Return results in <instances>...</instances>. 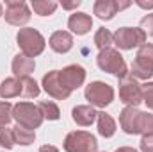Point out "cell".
Listing matches in <instances>:
<instances>
[{
	"label": "cell",
	"instance_id": "cell-1",
	"mask_svg": "<svg viewBox=\"0 0 153 152\" xmlns=\"http://www.w3.org/2000/svg\"><path fill=\"white\" fill-rule=\"evenodd\" d=\"M153 122V114L143 113L135 108H126L119 116V123L125 132L128 134H139V132H150Z\"/></svg>",
	"mask_w": 153,
	"mask_h": 152
},
{
	"label": "cell",
	"instance_id": "cell-2",
	"mask_svg": "<svg viewBox=\"0 0 153 152\" xmlns=\"http://www.w3.org/2000/svg\"><path fill=\"white\" fill-rule=\"evenodd\" d=\"M13 116L18 122V125L25 127V129H36L43 122V114L39 111L38 106L30 104V102H20L13 108Z\"/></svg>",
	"mask_w": 153,
	"mask_h": 152
},
{
	"label": "cell",
	"instance_id": "cell-3",
	"mask_svg": "<svg viewBox=\"0 0 153 152\" xmlns=\"http://www.w3.org/2000/svg\"><path fill=\"white\" fill-rule=\"evenodd\" d=\"M64 150L66 152H96L98 141L91 132L75 131L70 132L64 140Z\"/></svg>",
	"mask_w": 153,
	"mask_h": 152
},
{
	"label": "cell",
	"instance_id": "cell-4",
	"mask_svg": "<svg viewBox=\"0 0 153 152\" xmlns=\"http://www.w3.org/2000/svg\"><path fill=\"white\" fill-rule=\"evenodd\" d=\"M18 45L22 48V52L29 57H34L43 52L45 48V38L39 34L36 29H30V27H25V29H20L18 32Z\"/></svg>",
	"mask_w": 153,
	"mask_h": 152
},
{
	"label": "cell",
	"instance_id": "cell-5",
	"mask_svg": "<svg viewBox=\"0 0 153 152\" xmlns=\"http://www.w3.org/2000/svg\"><path fill=\"white\" fill-rule=\"evenodd\" d=\"M98 66L103 70V72H109V74H114L119 79L126 75V65L121 57V54L117 50L112 48H105V50H100L98 54Z\"/></svg>",
	"mask_w": 153,
	"mask_h": 152
},
{
	"label": "cell",
	"instance_id": "cell-6",
	"mask_svg": "<svg viewBox=\"0 0 153 152\" xmlns=\"http://www.w3.org/2000/svg\"><path fill=\"white\" fill-rule=\"evenodd\" d=\"M153 75V45L144 43L139 52L135 61L132 63V77L135 79H150Z\"/></svg>",
	"mask_w": 153,
	"mask_h": 152
},
{
	"label": "cell",
	"instance_id": "cell-7",
	"mask_svg": "<svg viewBox=\"0 0 153 152\" xmlns=\"http://www.w3.org/2000/svg\"><path fill=\"white\" fill-rule=\"evenodd\" d=\"M119 99L128 108H135V106H139L143 102V90H141V86L135 82L134 77L128 75V74L119 81Z\"/></svg>",
	"mask_w": 153,
	"mask_h": 152
},
{
	"label": "cell",
	"instance_id": "cell-8",
	"mask_svg": "<svg viewBox=\"0 0 153 152\" xmlns=\"http://www.w3.org/2000/svg\"><path fill=\"white\" fill-rule=\"evenodd\" d=\"M85 99H87L93 106H96V108H105V106H109V104L112 102V99H114V90H112L109 84L96 81V82H91V84L85 88Z\"/></svg>",
	"mask_w": 153,
	"mask_h": 152
},
{
	"label": "cell",
	"instance_id": "cell-9",
	"mask_svg": "<svg viewBox=\"0 0 153 152\" xmlns=\"http://www.w3.org/2000/svg\"><path fill=\"white\" fill-rule=\"evenodd\" d=\"M114 43L123 50H130V48H134L137 45H144L146 43V32L143 29L123 27L114 34Z\"/></svg>",
	"mask_w": 153,
	"mask_h": 152
},
{
	"label": "cell",
	"instance_id": "cell-10",
	"mask_svg": "<svg viewBox=\"0 0 153 152\" xmlns=\"http://www.w3.org/2000/svg\"><path fill=\"white\" fill-rule=\"evenodd\" d=\"M5 22L11 25H25L30 20V9L22 0H7L5 2Z\"/></svg>",
	"mask_w": 153,
	"mask_h": 152
},
{
	"label": "cell",
	"instance_id": "cell-11",
	"mask_svg": "<svg viewBox=\"0 0 153 152\" xmlns=\"http://www.w3.org/2000/svg\"><path fill=\"white\" fill-rule=\"evenodd\" d=\"M43 86H45V91H46L48 95H52L53 99H59V100L68 99L70 93H71V91L64 86L59 70H52V72H48L46 75L43 77Z\"/></svg>",
	"mask_w": 153,
	"mask_h": 152
},
{
	"label": "cell",
	"instance_id": "cell-12",
	"mask_svg": "<svg viewBox=\"0 0 153 152\" xmlns=\"http://www.w3.org/2000/svg\"><path fill=\"white\" fill-rule=\"evenodd\" d=\"M61 79L64 82V86L73 91L75 88H80L85 81V70L80 66V65H70L66 66L62 72H61Z\"/></svg>",
	"mask_w": 153,
	"mask_h": 152
},
{
	"label": "cell",
	"instance_id": "cell-13",
	"mask_svg": "<svg viewBox=\"0 0 153 152\" xmlns=\"http://www.w3.org/2000/svg\"><path fill=\"white\" fill-rule=\"evenodd\" d=\"M68 27H70L75 34L84 36V34H87V32L91 31L93 20H91V16L85 14V13H73V14L70 16V20H68Z\"/></svg>",
	"mask_w": 153,
	"mask_h": 152
},
{
	"label": "cell",
	"instance_id": "cell-14",
	"mask_svg": "<svg viewBox=\"0 0 153 152\" xmlns=\"http://www.w3.org/2000/svg\"><path fill=\"white\" fill-rule=\"evenodd\" d=\"M34 70V59L25 56V54H18L13 59V74L16 77H29V74Z\"/></svg>",
	"mask_w": 153,
	"mask_h": 152
},
{
	"label": "cell",
	"instance_id": "cell-15",
	"mask_svg": "<svg viewBox=\"0 0 153 152\" xmlns=\"http://www.w3.org/2000/svg\"><path fill=\"white\" fill-rule=\"evenodd\" d=\"M50 47H52L55 52L64 54V52H68V50L73 47V38H71V34L66 32V31H57V32H53L52 38H50Z\"/></svg>",
	"mask_w": 153,
	"mask_h": 152
},
{
	"label": "cell",
	"instance_id": "cell-16",
	"mask_svg": "<svg viewBox=\"0 0 153 152\" xmlns=\"http://www.w3.org/2000/svg\"><path fill=\"white\" fill-rule=\"evenodd\" d=\"M117 13V2L114 0H98L94 4V14L100 20H111Z\"/></svg>",
	"mask_w": 153,
	"mask_h": 152
},
{
	"label": "cell",
	"instance_id": "cell-17",
	"mask_svg": "<svg viewBox=\"0 0 153 152\" xmlns=\"http://www.w3.org/2000/svg\"><path fill=\"white\" fill-rule=\"evenodd\" d=\"M98 116V113L91 108V106H78L73 109V120L78 125H91L94 122V118Z\"/></svg>",
	"mask_w": 153,
	"mask_h": 152
},
{
	"label": "cell",
	"instance_id": "cell-18",
	"mask_svg": "<svg viewBox=\"0 0 153 152\" xmlns=\"http://www.w3.org/2000/svg\"><path fill=\"white\" fill-rule=\"evenodd\" d=\"M98 132L103 138H111L116 132V122L112 120V116L107 113H98Z\"/></svg>",
	"mask_w": 153,
	"mask_h": 152
},
{
	"label": "cell",
	"instance_id": "cell-19",
	"mask_svg": "<svg viewBox=\"0 0 153 152\" xmlns=\"http://www.w3.org/2000/svg\"><path fill=\"white\" fill-rule=\"evenodd\" d=\"M0 95L4 99H13V97H18L22 95V84L18 79H5L0 86Z\"/></svg>",
	"mask_w": 153,
	"mask_h": 152
},
{
	"label": "cell",
	"instance_id": "cell-20",
	"mask_svg": "<svg viewBox=\"0 0 153 152\" xmlns=\"http://www.w3.org/2000/svg\"><path fill=\"white\" fill-rule=\"evenodd\" d=\"M13 136H14V143H20V145H30L34 141V138H36L34 131L25 129L22 125H16L13 129Z\"/></svg>",
	"mask_w": 153,
	"mask_h": 152
},
{
	"label": "cell",
	"instance_id": "cell-21",
	"mask_svg": "<svg viewBox=\"0 0 153 152\" xmlns=\"http://www.w3.org/2000/svg\"><path fill=\"white\" fill-rule=\"evenodd\" d=\"M20 84H22V97L32 99V97H38L39 95V88H38V84H36L34 79H30V77H22V79H20Z\"/></svg>",
	"mask_w": 153,
	"mask_h": 152
},
{
	"label": "cell",
	"instance_id": "cell-22",
	"mask_svg": "<svg viewBox=\"0 0 153 152\" xmlns=\"http://www.w3.org/2000/svg\"><path fill=\"white\" fill-rule=\"evenodd\" d=\"M32 9H34V13H38L41 16H48L57 9V2H53V0H34Z\"/></svg>",
	"mask_w": 153,
	"mask_h": 152
},
{
	"label": "cell",
	"instance_id": "cell-23",
	"mask_svg": "<svg viewBox=\"0 0 153 152\" xmlns=\"http://www.w3.org/2000/svg\"><path fill=\"white\" fill-rule=\"evenodd\" d=\"M112 43H114V36H112L107 29H98V32L94 34V45H96L100 50L111 48Z\"/></svg>",
	"mask_w": 153,
	"mask_h": 152
},
{
	"label": "cell",
	"instance_id": "cell-24",
	"mask_svg": "<svg viewBox=\"0 0 153 152\" xmlns=\"http://www.w3.org/2000/svg\"><path fill=\"white\" fill-rule=\"evenodd\" d=\"M39 111L43 114V118H48V120H57L61 113H59V108L53 104V102H46V100H43V102H39Z\"/></svg>",
	"mask_w": 153,
	"mask_h": 152
},
{
	"label": "cell",
	"instance_id": "cell-25",
	"mask_svg": "<svg viewBox=\"0 0 153 152\" xmlns=\"http://www.w3.org/2000/svg\"><path fill=\"white\" fill-rule=\"evenodd\" d=\"M0 145L5 147V149H13V145H14L13 129H9V127H0Z\"/></svg>",
	"mask_w": 153,
	"mask_h": 152
},
{
	"label": "cell",
	"instance_id": "cell-26",
	"mask_svg": "<svg viewBox=\"0 0 153 152\" xmlns=\"http://www.w3.org/2000/svg\"><path fill=\"white\" fill-rule=\"evenodd\" d=\"M11 104L9 102H0V127H5L11 120Z\"/></svg>",
	"mask_w": 153,
	"mask_h": 152
},
{
	"label": "cell",
	"instance_id": "cell-27",
	"mask_svg": "<svg viewBox=\"0 0 153 152\" xmlns=\"http://www.w3.org/2000/svg\"><path fill=\"white\" fill-rule=\"evenodd\" d=\"M143 90V100L148 104V108L153 109V82H146L141 86Z\"/></svg>",
	"mask_w": 153,
	"mask_h": 152
},
{
	"label": "cell",
	"instance_id": "cell-28",
	"mask_svg": "<svg viewBox=\"0 0 153 152\" xmlns=\"http://www.w3.org/2000/svg\"><path fill=\"white\" fill-rule=\"evenodd\" d=\"M141 27H143V31L146 32V36H148V34L153 36V13L152 14H146V16L141 20Z\"/></svg>",
	"mask_w": 153,
	"mask_h": 152
},
{
	"label": "cell",
	"instance_id": "cell-29",
	"mask_svg": "<svg viewBox=\"0 0 153 152\" xmlns=\"http://www.w3.org/2000/svg\"><path fill=\"white\" fill-rule=\"evenodd\" d=\"M141 150L143 152H153V134H144L141 140Z\"/></svg>",
	"mask_w": 153,
	"mask_h": 152
},
{
	"label": "cell",
	"instance_id": "cell-30",
	"mask_svg": "<svg viewBox=\"0 0 153 152\" xmlns=\"http://www.w3.org/2000/svg\"><path fill=\"white\" fill-rule=\"evenodd\" d=\"M80 4H82L80 0L71 2V4H66V2H62V7H64V9H75V7H78V5H80Z\"/></svg>",
	"mask_w": 153,
	"mask_h": 152
},
{
	"label": "cell",
	"instance_id": "cell-31",
	"mask_svg": "<svg viewBox=\"0 0 153 152\" xmlns=\"http://www.w3.org/2000/svg\"><path fill=\"white\" fill-rule=\"evenodd\" d=\"M39 152H59L53 145H43L41 149H39Z\"/></svg>",
	"mask_w": 153,
	"mask_h": 152
},
{
	"label": "cell",
	"instance_id": "cell-32",
	"mask_svg": "<svg viewBox=\"0 0 153 152\" xmlns=\"http://www.w3.org/2000/svg\"><path fill=\"white\" fill-rule=\"evenodd\" d=\"M137 5H139V7H144V9H152L153 2H143V0H137Z\"/></svg>",
	"mask_w": 153,
	"mask_h": 152
},
{
	"label": "cell",
	"instance_id": "cell-33",
	"mask_svg": "<svg viewBox=\"0 0 153 152\" xmlns=\"http://www.w3.org/2000/svg\"><path fill=\"white\" fill-rule=\"evenodd\" d=\"M128 5H130V2H117V11H121V9H125Z\"/></svg>",
	"mask_w": 153,
	"mask_h": 152
},
{
	"label": "cell",
	"instance_id": "cell-34",
	"mask_svg": "<svg viewBox=\"0 0 153 152\" xmlns=\"http://www.w3.org/2000/svg\"><path fill=\"white\" fill-rule=\"evenodd\" d=\"M116 152H137L135 149H130V147H121V149H117Z\"/></svg>",
	"mask_w": 153,
	"mask_h": 152
},
{
	"label": "cell",
	"instance_id": "cell-35",
	"mask_svg": "<svg viewBox=\"0 0 153 152\" xmlns=\"http://www.w3.org/2000/svg\"><path fill=\"white\" fill-rule=\"evenodd\" d=\"M4 14V7H2V4H0V16Z\"/></svg>",
	"mask_w": 153,
	"mask_h": 152
},
{
	"label": "cell",
	"instance_id": "cell-36",
	"mask_svg": "<svg viewBox=\"0 0 153 152\" xmlns=\"http://www.w3.org/2000/svg\"><path fill=\"white\" fill-rule=\"evenodd\" d=\"M150 134H153V122H152V127H150Z\"/></svg>",
	"mask_w": 153,
	"mask_h": 152
}]
</instances>
